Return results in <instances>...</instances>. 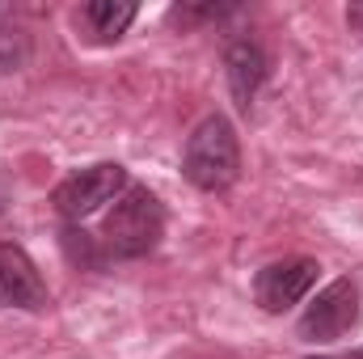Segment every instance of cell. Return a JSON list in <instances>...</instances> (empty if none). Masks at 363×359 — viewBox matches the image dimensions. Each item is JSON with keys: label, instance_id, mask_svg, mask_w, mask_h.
Masks as SVG:
<instances>
[{"label": "cell", "instance_id": "obj_1", "mask_svg": "<svg viewBox=\"0 0 363 359\" xmlns=\"http://www.w3.org/2000/svg\"><path fill=\"white\" fill-rule=\"evenodd\" d=\"M182 174L190 186L216 194V190H228L233 182L241 178V144H237V127L224 118V114H207L190 140H186V153H182Z\"/></svg>", "mask_w": 363, "mask_h": 359}, {"label": "cell", "instance_id": "obj_6", "mask_svg": "<svg viewBox=\"0 0 363 359\" xmlns=\"http://www.w3.org/2000/svg\"><path fill=\"white\" fill-rule=\"evenodd\" d=\"M0 304L13 309H47V283L38 267L30 263V254L13 241H0Z\"/></svg>", "mask_w": 363, "mask_h": 359}, {"label": "cell", "instance_id": "obj_10", "mask_svg": "<svg viewBox=\"0 0 363 359\" xmlns=\"http://www.w3.org/2000/svg\"><path fill=\"white\" fill-rule=\"evenodd\" d=\"M26 60H30V38L21 30H4L0 26V77L17 72Z\"/></svg>", "mask_w": 363, "mask_h": 359}, {"label": "cell", "instance_id": "obj_4", "mask_svg": "<svg viewBox=\"0 0 363 359\" xmlns=\"http://www.w3.org/2000/svg\"><path fill=\"white\" fill-rule=\"evenodd\" d=\"M355 321H359V287L355 279H334L325 292H317L296 330L304 343H338L347 330H355Z\"/></svg>", "mask_w": 363, "mask_h": 359}, {"label": "cell", "instance_id": "obj_9", "mask_svg": "<svg viewBox=\"0 0 363 359\" xmlns=\"http://www.w3.org/2000/svg\"><path fill=\"white\" fill-rule=\"evenodd\" d=\"M64 250H68V258H72L77 267H89L93 270V267H101V263H106V254L93 245L89 233H85V228H72V224L64 228Z\"/></svg>", "mask_w": 363, "mask_h": 359}, {"label": "cell", "instance_id": "obj_2", "mask_svg": "<svg viewBox=\"0 0 363 359\" xmlns=\"http://www.w3.org/2000/svg\"><path fill=\"white\" fill-rule=\"evenodd\" d=\"M161 233H165L161 199L148 186H127L101 224V245L110 258H144L157 250Z\"/></svg>", "mask_w": 363, "mask_h": 359}, {"label": "cell", "instance_id": "obj_7", "mask_svg": "<svg viewBox=\"0 0 363 359\" xmlns=\"http://www.w3.org/2000/svg\"><path fill=\"white\" fill-rule=\"evenodd\" d=\"M224 72H228V89L237 97V106L250 110L262 81H267V72H271V60L254 38H233L228 51H224Z\"/></svg>", "mask_w": 363, "mask_h": 359}, {"label": "cell", "instance_id": "obj_8", "mask_svg": "<svg viewBox=\"0 0 363 359\" xmlns=\"http://www.w3.org/2000/svg\"><path fill=\"white\" fill-rule=\"evenodd\" d=\"M135 13L140 9L131 0H89L81 9V21H85L93 43H114V38L127 34V26L135 21Z\"/></svg>", "mask_w": 363, "mask_h": 359}, {"label": "cell", "instance_id": "obj_5", "mask_svg": "<svg viewBox=\"0 0 363 359\" xmlns=\"http://www.w3.org/2000/svg\"><path fill=\"white\" fill-rule=\"evenodd\" d=\"M317 263L313 258H283V263H271V267L258 270L254 279V300L267 309V313H287L291 304H300L313 283H317Z\"/></svg>", "mask_w": 363, "mask_h": 359}, {"label": "cell", "instance_id": "obj_11", "mask_svg": "<svg viewBox=\"0 0 363 359\" xmlns=\"http://www.w3.org/2000/svg\"><path fill=\"white\" fill-rule=\"evenodd\" d=\"M224 13H233V4H174L169 21L186 30V26H199V21H220Z\"/></svg>", "mask_w": 363, "mask_h": 359}, {"label": "cell", "instance_id": "obj_3", "mask_svg": "<svg viewBox=\"0 0 363 359\" xmlns=\"http://www.w3.org/2000/svg\"><path fill=\"white\" fill-rule=\"evenodd\" d=\"M127 186L131 182H127V170L118 161H101V165H89V170L60 182L55 186V207H60V216L68 224H81L85 216L101 211L106 203H114Z\"/></svg>", "mask_w": 363, "mask_h": 359}]
</instances>
